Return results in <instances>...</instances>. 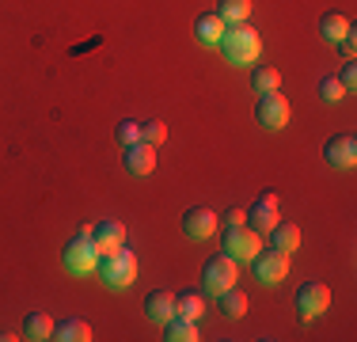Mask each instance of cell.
<instances>
[{
	"label": "cell",
	"instance_id": "cell-1",
	"mask_svg": "<svg viewBox=\"0 0 357 342\" xmlns=\"http://www.w3.org/2000/svg\"><path fill=\"white\" fill-rule=\"evenodd\" d=\"M217 46H220V54H225V61H232V65H255L262 54V38L251 23H232V27H225Z\"/></svg>",
	"mask_w": 357,
	"mask_h": 342
},
{
	"label": "cell",
	"instance_id": "cell-2",
	"mask_svg": "<svg viewBox=\"0 0 357 342\" xmlns=\"http://www.w3.org/2000/svg\"><path fill=\"white\" fill-rule=\"evenodd\" d=\"M99 281H103L107 289H130L133 281H137V255L130 251V247H118V251H110V255H99Z\"/></svg>",
	"mask_w": 357,
	"mask_h": 342
},
{
	"label": "cell",
	"instance_id": "cell-3",
	"mask_svg": "<svg viewBox=\"0 0 357 342\" xmlns=\"http://www.w3.org/2000/svg\"><path fill=\"white\" fill-rule=\"evenodd\" d=\"M61 262H65V270L76 274V278H88V274H96L99 267V247H96V239L91 236H73L69 244H65V251H61Z\"/></svg>",
	"mask_w": 357,
	"mask_h": 342
},
{
	"label": "cell",
	"instance_id": "cell-4",
	"mask_svg": "<svg viewBox=\"0 0 357 342\" xmlns=\"http://www.w3.org/2000/svg\"><path fill=\"white\" fill-rule=\"evenodd\" d=\"M236 278H240V262H236L232 255H213V259L206 262V270H202V293L220 297L225 289L236 285Z\"/></svg>",
	"mask_w": 357,
	"mask_h": 342
},
{
	"label": "cell",
	"instance_id": "cell-5",
	"mask_svg": "<svg viewBox=\"0 0 357 342\" xmlns=\"http://www.w3.org/2000/svg\"><path fill=\"white\" fill-rule=\"evenodd\" d=\"M255 118H259L262 130H285L289 118H293V107H289V99L282 96V91H266V96H259Z\"/></svg>",
	"mask_w": 357,
	"mask_h": 342
},
{
	"label": "cell",
	"instance_id": "cell-6",
	"mask_svg": "<svg viewBox=\"0 0 357 342\" xmlns=\"http://www.w3.org/2000/svg\"><path fill=\"white\" fill-rule=\"evenodd\" d=\"M259 251H262V236L255 232V228L236 225V228L225 232V255H232L236 262H251Z\"/></svg>",
	"mask_w": 357,
	"mask_h": 342
},
{
	"label": "cell",
	"instance_id": "cell-7",
	"mask_svg": "<svg viewBox=\"0 0 357 342\" xmlns=\"http://www.w3.org/2000/svg\"><path fill=\"white\" fill-rule=\"evenodd\" d=\"M327 304H331V289L323 285V281H304L301 293H296V315H301L304 323L319 320V315L327 312Z\"/></svg>",
	"mask_w": 357,
	"mask_h": 342
},
{
	"label": "cell",
	"instance_id": "cell-8",
	"mask_svg": "<svg viewBox=\"0 0 357 342\" xmlns=\"http://www.w3.org/2000/svg\"><path fill=\"white\" fill-rule=\"evenodd\" d=\"M251 262H255V278H259L262 285H278V281L289 278V255L278 251V247H270V251H259Z\"/></svg>",
	"mask_w": 357,
	"mask_h": 342
},
{
	"label": "cell",
	"instance_id": "cell-9",
	"mask_svg": "<svg viewBox=\"0 0 357 342\" xmlns=\"http://www.w3.org/2000/svg\"><path fill=\"white\" fill-rule=\"evenodd\" d=\"M217 213L209 209V205H194V209H186L183 213V232L190 236V239H209L217 232Z\"/></svg>",
	"mask_w": 357,
	"mask_h": 342
},
{
	"label": "cell",
	"instance_id": "cell-10",
	"mask_svg": "<svg viewBox=\"0 0 357 342\" xmlns=\"http://www.w3.org/2000/svg\"><path fill=\"white\" fill-rule=\"evenodd\" d=\"M323 156H327L331 168L350 171V168L357 164V141H354L350 133H338V137H331V141L323 144Z\"/></svg>",
	"mask_w": 357,
	"mask_h": 342
},
{
	"label": "cell",
	"instance_id": "cell-11",
	"mask_svg": "<svg viewBox=\"0 0 357 342\" xmlns=\"http://www.w3.org/2000/svg\"><path fill=\"white\" fill-rule=\"evenodd\" d=\"M248 221H251L248 228H255L259 236H266L270 228L278 225V194H274V191L259 194V202H255L251 209H248Z\"/></svg>",
	"mask_w": 357,
	"mask_h": 342
},
{
	"label": "cell",
	"instance_id": "cell-12",
	"mask_svg": "<svg viewBox=\"0 0 357 342\" xmlns=\"http://www.w3.org/2000/svg\"><path fill=\"white\" fill-rule=\"evenodd\" d=\"M122 164L130 175H152V171H156V149L137 141V144H130V149H122Z\"/></svg>",
	"mask_w": 357,
	"mask_h": 342
},
{
	"label": "cell",
	"instance_id": "cell-13",
	"mask_svg": "<svg viewBox=\"0 0 357 342\" xmlns=\"http://www.w3.org/2000/svg\"><path fill=\"white\" fill-rule=\"evenodd\" d=\"M91 239H96L99 255H110V251H118V247H126V225L122 221H99V225L91 228Z\"/></svg>",
	"mask_w": 357,
	"mask_h": 342
},
{
	"label": "cell",
	"instance_id": "cell-14",
	"mask_svg": "<svg viewBox=\"0 0 357 342\" xmlns=\"http://www.w3.org/2000/svg\"><path fill=\"white\" fill-rule=\"evenodd\" d=\"M144 315H149L152 323H167L175 315V293H167V289L149 293L144 297Z\"/></svg>",
	"mask_w": 357,
	"mask_h": 342
},
{
	"label": "cell",
	"instance_id": "cell-15",
	"mask_svg": "<svg viewBox=\"0 0 357 342\" xmlns=\"http://www.w3.org/2000/svg\"><path fill=\"white\" fill-rule=\"evenodd\" d=\"M266 236H270V247H278V251H285V255H293L296 247H301V228H296L293 221H278Z\"/></svg>",
	"mask_w": 357,
	"mask_h": 342
},
{
	"label": "cell",
	"instance_id": "cell-16",
	"mask_svg": "<svg viewBox=\"0 0 357 342\" xmlns=\"http://www.w3.org/2000/svg\"><path fill=\"white\" fill-rule=\"evenodd\" d=\"M164 339L167 342H198V320H186V315H172V320L164 323Z\"/></svg>",
	"mask_w": 357,
	"mask_h": 342
},
{
	"label": "cell",
	"instance_id": "cell-17",
	"mask_svg": "<svg viewBox=\"0 0 357 342\" xmlns=\"http://www.w3.org/2000/svg\"><path fill=\"white\" fill-rule=\"evenodd\" d=\"M54 315H46V312H31L27 320H23V335H27L31 342H46V339H54Z\"/></svg>",
	"mask_w": 357,
	"mask_h": 342
},
{
	"label": "cell",
	"instance_id": "cell-18",
	"mask_svg": "<svg viewBox=\"0 0 357 342\" xmlns=\"http://www.w3.org/2000/svg\"><path fill=\"white\" fill-rule=\"evenodd\" d=\"M220 301V315H225V320H243V312H248V293H240V289H225V293L217 297Z\"/></svg>",
	"mask_w": 357,
	"mask_h": 342
},
{
	"label": "cell",
	"instance_id": "cell-19",
	"mask_svg": "<svg viewBox=\"0 0 357 342\" xmlns=\"http://www.w3.org/2000/svg\"><path fill=\"white\" fill-rule=\"evenodd\" d=\"M251 88L259 91V96L278 91V88H282V73H278L274 65H255V68H251Z\"/></svg>",
	"mask_w": 357,
	"mask_h": 342
},
{
	"label": "cell",
	"instance_id": "cell-20",
	"mask_svg": "<svg viewBox=\"0 0 357 342\" xmlns=\"http://www.w3.org/2000/svg\"><path fill=\"white\" fill-rule=\"evenodd\" d=\"M54 339H61V342H88L91 339V327L84 320H76V315H69V320H61L54 327Z\"/></svg>",
	"mask_w": 357,
	"mask_h": 342
},
{
	"label": "cell",
	"instance_id": "cell-21",
	"mask_svg": "<svg viewBox=\"0 0 357 342\" xmlns=\"http://www.w3.org/2000/svg\"><path fill=\"white\" fill-rule=\"evenodd\" d=\"M194 31H198V42H206V46H217L220 34H225V20H220L217 12H206V15L198 20V27H194Z\"/></svg>",
	"mask_w": 357,
	"mask_h": 342
},
{
	"label": "cell",
	"instance_id": "cell-22",
	"mask_svg": "<svg viewBox=\"0 0 357 342\" xmlns=\"http://www.w3.org/2000/svg\"><path fill=\"white\" fill-rule=\"evenodd\" d=\"M319 31H323V38H327V42H342L354 27H350V20H346L342 12H327V15H323V23H319Z\"/></svg>",
	"mask_w": 357,
	"mask_h": 342
},
{
	"label": "cell",
	"instance_id": "cell-23",
	"mask_svg": "<svg viewBox=\"0 0 357 342\" xmlns=\"http://www.w3.org/2000/svg\"><path fill=\"white\" fill-rule=\"evenodd\" d=\"M217 15L225 20V27H232V23H248L251 0H220V4H217Z\"/></svg>",
	"mask_w": 357,
	"mask_h": 342
},
{
	"label": "cell",
	"instance_id": "cell-24",
	"mask_svg": "<svg viewBox=\"0 0 357 342\" xmlns=\"http://www.w3.org/2000/svg\"><path fill=\"white\" fill-rule=\"evenodd\" d=\"M175 312L186 315V320H198L206 312V293H178L175 297Z\"/></svg>",
	"mask_w": 357,
	"mask_h": 342
},
{
	"label": "cell",
	"instance_id": "cell-25",
	"mask_svg": "<svg viewBox=\"0 0 357 342\" xmlns=\"http://www.w3.org/2000/svg\"><path fill=\"white\" fill-rule=\"evenodd\" d=\"M164 137H167V126L164 122H156V118H152V122H141V141L144 144L160 149V144H164Z\"/></svg>",
	"mask_w": 357,
	"mask_h": 342
},
{
	"label": "cell",
	"instance_id": "cell-26",
	"mask_svg": "<svg viewBox=\"0 0 357 342\" xmlns=\"http://www.w3.org/2000/svg\"><path fill=\"white\" fill-rule=\"evenodd\" d=\"M114 137H118V144H122V149L137 144V141H141V122H130V118H126V122H118Z\"/></svg>",
	"mask_w": 357,
	"mask_h": 342
},
{
	"label": "cell",
	"instance_id": "cell-27",
	"mask_svg": "<svg viewBox=\"0 0 357 342\" xmlns=\"http://www.w3.org/2000/svg\"><path fill=\"white\" fill-rule=\"evenodd\" d=\"M319 96H323V103H338L346 96V88L338 84V76H323V84H319Z\"/></svg>",
	"mask_w": 357,
	"mask_h": 342
},
{
	"label": "cell",
	"instance_id": "cell-28",
	"mask_svg": "<svg viewBox=\"0 0 357 342\" xmlns=\"http://www.w3.org/2000/svg\"><path fill=\"white\" fill-rule=\"evenodd\" d=\"M338 84H342L346 91H354V88H357V68H354V65H346V68H342V76H338Z\"/></svg>",
	"mask_w": 357,
	"mask_h": 342
},
{
	"label": "cell",
	"instance_id": "cell-29",
	"mask_svg": "<svg viewBox=\"0 0 357 342\" xmlns=\"http://www.w3.org/2000/svg\"><path fill=\"white\" fill-rule=\"evenodd\" d=\"M243 221H248V213H243V209H228V213H225V225H228V228L243 225Z\"/></svg>",
	"mask_w": 357,
	"mask_h": 342
},
{
	"label": "cell",
	"instance_id": "cell-30",
	"mask_svg": "<svg viewBox=\"0 0 357 342\" xmlns=\"http://www.w3.org/2000/svg\"><path fill=\"white\" fill-rule=\"evenodd\" d=\"M354 50H357V38H354V31H350V34L342 38V54H346V57H354Z\"/></svg>",
	"mask_w": 357,
	"mask_h": 342
},
{
	"label": "cell",
	"instance_id": "cell-31",
	"mask_svg": "<svg viewBox=\"0 0 357 342\" xmlns=\"http://www.w3.org/2000/svg\"><path fill=\"white\" fill-rule=\"evenodd\" d=\"M15 335H12V331H0V342H12Z\"/></svg>",
	"mask_w": 357,
	"mask_h": 342
}]
</instances>
